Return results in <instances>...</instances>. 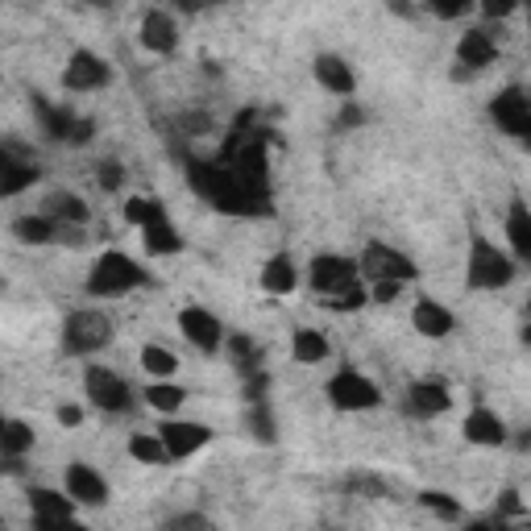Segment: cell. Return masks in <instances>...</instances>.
Here are the masks:
<instances>
[{"mask_svg":"<svg viewBox=\"0 0 531 531\" xmlns=\"http://www.w3.org/2000/svg\"><path fill=\"white\" fill-rule=\"evenodd\" d=\"M519 262L511 249H498L486 233L469 237V258H465V283L473 291H502L515 278Z\"/></svg>","mask_w":531,"mask_h":531,"instance_id":"6da1fadb","label":"cell"},{"mask_svg":"<svg viewBox=\"0 0 531 531\" xmlns=\"http://www.w3.org/2000/svg\"><path fill=\"white\" fill-rule=\"evenodd\" d=\"M146 283H150V270L142 262H133L129 254H121V249L100 254L88 270V295L92 299H117V295H129Z\"/></svg>","mask_w":531,"mask_h":531,"instance_id":"7a4b0ae2","label":"cell"},{"mask_svg":"<svg viewBox=\"0 0 531 531\" xmlns=\"http://www.w3.org/2000/svg\"><path fill=\"white\" fill-rule=\"evenodd\" d=\"M113 345V320L96 307H79L63 320V349L71 357H96Z\"/></svg>","mask_w":531,"mask_h":531,"instance_id":"3957f363","label":"cell"},{"mask_svg":"<svg viewBox=\"0 0 531 531\" xmlns=\"http://www.w3.org/2000/svg\"><path fill=\"white\" fill-rule=\"evenodd\" d=\"M83 390H88L92 407H100L104 415H125L133 407L129 382L117 370H108V366H88V370H83Z\"/></svg>","mask_w":531,"mask_h":531,"instance_id":"277c9868","label":"cell"},{"mask_svg":"<svg viewBox=\"0 0 531 531\" xmlns=\"http://www.w3.org/2000/svg\"><path fill=\"white\" fill-rule=\"evenodd\" d=\"M490 117L494 125L515 137V142H523L531 150V92L523 88H502L494 100H490Z\"/></svg>","mask_w":531,"mask_h":531,"instance_id":"5b68a950","label":"cell"},{"mask_svg":"<svg viewBox=\"0 0 531 531\" xmlns=\"http://www.w3.org/2000/svg\"><path fill=\"white\" fill-rule=\"evenodd\" d=\"M328 399H332V407H341V411H374L382 403V390L366 374L337 370L328 378Z\"/></svg>","mask_w":531,"mask_h":531,"instance_id":"8992f818","label":"cell"},{"mask_svg":"<svg viewBox=\"0 0 531 531\" xmlns=\"http://www.w3.org/2000/svg\"><path fill=\"white\" fill-rule=\"evenodd\" d=\"M307 283H312V291L320 299H328V295L361 283V262H353L345 254H320V258H312V266H307Z\"/></svg>","mask_w":531,"mask_h":531,"instance_id":"52a82bcc","label":"cell"},{"mask_svg":"<svg viewBox=\"0 0 531 531\" xmlns=\"http://www.w3.org/2000/svg\"><path fill=\"white\" fill-rule=\"evenodd\" d=\"M361 262V278L366 283H378V278H395V283H411V278L419 274L415 262L407 254H399L395 245H382V241H370L366 254L357 258Z\"/></svg>","mask_w":531,"mask_h":531,"instance_id":"ba28073f","label":"cell"},{"mask_svg":"<svg viewBox=\"0 0 531 531\" xmlns=\"http://www.w3.org/2000/svg\"><path fill=\"white\" fill-rule=\"evenodd\" d=\"M179 332L187 337V345H195L200 353H220V349H225V341H229L225 324H220L208 307H200V303H191V307H183V312H179Z\"/></svg>","mask_w":531,"mask_h":531,"instance_id":"9c48e42d","label":"cell"},{"mask_svg":"<svg viewBox=\"0 0 531 531\" xmlns=\"http://www.w3.org/2000/svg\"><path fill=\"white\" fill-rule=\"evenodd\" d=\"M158 436L166 440V449H171L175 461H187V457H195L200 449L212 444V428L208 424H195V419H179V415H162Z\"/></svg>","mask_w":531,"mask_h":531,"instance_id":"30bf717a","label":"cell"},{"mask_svg":"<svg viewBox=\"0 0 531 531\" xmlns=\"http://www.w3.org/2000/svg\"><path fill=\"white\" fill-rule=\"evenodd\" d=\"M108 79H113V67H108V59H100L96 50H75L63 67L67 92H100V88H108Z\"/></svg>","mask_w":531,"mask_h":531,"instance_id":"8fae6325","label":"cell"},{"mask_svg":"<svg viewBox=\"0 0 531 531\" xmlns=\"http://www.w3.org/2000/svg\"><path fill=\"white\" fill-rule=\"evenodd\" d=\"M38 175H42V166L34 162V154H21L13 142H5V150H0V195L13 200L25 187H34Z\"/></svg>","mask_w":531,"mask_h":531,"instance_id":"7c38bea8","label":"cell"},{"mask_svg":"<svg viewBox=\"0 0 531 531\" xmlns=\"http://www.w3.org/2000/svg\"><path fill=\"white\" fill-rule=\"evenodd\" d=\"M75 507H79V502L67 490H46V486H34L30 490L34 527H71L75 523Z\"/></svg>","mask_w":531,"mask_h":531,"instance_id":"4fadbf2b","label":"cell"},{"mask_svg":"<svg viewBox=\"0 0 531 531\" xmlns=\"http://www.w3.org/2000/svg\"><path fill=\"white\" fill-rule=\"evenodd\" d=\"M453 407V395H449V386L436 382V378H419L407 386V399H403V411L411 419H432V415H444Z\"/></svg>","mask_w":531,"mask_h":531,"instance_id":"5bb4252c","label":"cell"},{"mask_svg":"<svg viewBox=\"0 0 531 531\" xmlns=\"http://www.w3.org/2000/svg\"><path fill=\"white\" fill-rule=\"evenodd\" d=\"M63 490L79 502V507H104V502H108V482L100 478V469L83 465V461H71V465H67Z\"/></svg>","mask_w":531,"mask_h":531,"instance_id":"9a60e30c","label":"cell"},{"mask_svg":"<svg viewBox=\"0 0 531 531\" xmlns=\"http://www.w3.org/2000/svg\"><path fill=\"white\" fill-rule=\"evenodd\" d=\"M461 432H465L469 444H478V449H498V444H507V440H511L507 419H502L498 411H490V407H473V411L465 415Z\"/></svg>","mask_w":531,"mask_h":531,"instance_id":"2e32d148","label":"cell"},{"mask_svg":"<svg viewBox=\"0 0 531 531\" xmlns=\"http://www.w3.org/2000/svg\"><path fill=\"white\" fill-rule=\"evenodd\" d=\"M411 324H415L419 337H428V341H444V337H453L457 316H453L444 303H436V299H419V303L411 307Z\"/></svg>","mask_w":531,"mask_h":531,"instance_id":"e0dca14e","label":"cell"},{"mask_svg":"<svg viewBox=\"0 0 531 531\" xmlns=\"http://www.w3.org/2000/svg\"><path fill=\"white\" fill-rule=\"evenodd\" d=\"M137 38H142V46L150 54H171L179 46V25H175V17L166 13V9H150L142 17V30H137Z\"/></svg>","mask_w":531,"mask_h":531,"instance_id":"ac0fdd59","label":"cell"},{"mask_svg":"<svg viewBox=\"0 0 531 531\" xmlns=\"http://www.w3.org/2000/svg\"><path fill=\"white\" fill-rule=\"evenodd\" d=\"M494 59H498V42H494L490 30H465L461 34V42H457V63L465 67V75L486 71Z\"/></svg>","mask_w":531,"mask_h":531,"instance_id":"d6986e66","label":"cell"},{"mask_svg":"<svg viewBox=\"0 0 531 531\" xmlns=\"http://www.w3.org/2000/svg\"><path fill=\"white\" fill-rule=\"evenodd\" d=\"M312 71H316V83H320L324 92H332V96L349 100L357 92V75H353V67L341 59V54H320Z\"/></svg>","mask_w":531,"mask_h":531,"instance_id":"ffe728a7","label":"cell"},{"mask_svg":"<svg viewBox=\"0 0 531 531\" xmlns=\"http://www.w3.org/2000/svg\"><path fill=\"white\" fill-rule=\"evenodd\" d=\"M507 241H511V254L519 266H531V208L523 200H511L507 212Z\"/></svg>","mask_w":531,"mask_h":531,"instance_id":"44dd1931","label":"cell"},{"mask_svg":"<svg viewBox=\"0 0 531 531\" xmlns=\"http://www.w3.org/2000/svg\"><path fill=\"white\" fill-rule=\"evenodd\" d=\"M142 249L150 258H175L183 254V233L171 225V216H162L150 229H142Z\"/></svg>","mask_w":531,"mask_h":531,"instance_id":"7402d4cb","label":"cell"},{"mask_svg":"<svg viewBox=\"0 0 531 531\" xmlns=\"http://www.w3.org/2000/svg\"><path fill=\"white\" fill-rule=\"evenodd\" d=\"M299 287V266L291 254H274L262 266V291L266 295H291Z\"/></svg>","mask_w":531,"mask_h":531,"instance_id":"603a6c76","label":"cell"},{"mask_svg":"<svg viewBox=\"0 0 531 531\" xmlns=\"http://www.w3.org/2000/svg\"><path fill=\"white\" fill-rule=\"evenodd\" d=\"M142 399H146V407L158 411V415H179V407L187 403V390H183L175 378H154V382L142 390Z\"/></svg>","mask_w":531,"mask_h":531,"instance_id":"cb8c5ba5","label":"cell"},{"mask_svg":"<svg viewBox=\"0 0 531 531\" xmlns=\"http://www.w3.org/2000/svg\"><path fill=\"white\" fill-rule=\"evenodd\" d=\"M42 212H50L54 220H59V229H63V225H79V229H83V225L92 220V208L83 204L75 191H50V200H46Z\"/></svg>","mask_w":531,"mask_h":531,"instance_id":"d4e9b609","label":"cell"},{"mask_svg":"<svg viewBox=\"0 0 531 531\" xmlns=\"http://www.w3.org/2000/svg\"><path fill=\"white\" fill-rule=\"evenodd\" d=\"M13 237H17L21 245H50L54 237H59V220H54L50 212L21 216V220H13Z\"/></svg>","mask_w":531,"mask_h":531,"instance_id":"484cf974","label":"cell"},{"mask_svg":"<svg viewBox=\"0 0 531 531\" xmlns=\"http://www.w3.org/2000/svg\"><path fill=\"white\" fill-rule=\"evenodd\" d=\"M291 353H295L299 366H320V361H328L332 345H328V337L320 328H299L291 337Z\"/></svg>","mask_w":531,"mask_h":531,"instance_id":"4316f807","label":"cell"},{"mask_svg":"<svg viewBox=\"0 0 531 531\" xmlns=\"http://www.w3.org/2000/svg\"><path fill=\"white\" fill-rule=\"evenodd\" d=\"M129 457L137 465H171L175 461L171 449H166V440L158 436V428L154 432H133L129 436Z\"/></svg>","mask_w":531,"mask_h":531,"instance_id":"83f0119b","label":"cell"},{"mask_svg":"<svg viewBox=\"0 0 531 531\" xmlns=\"http://www.w3.org/2000/svg\"><path fill=\"white\" fill-rule=\"evenodd\" d=\"M225 353H229V361L237 366L241 378L266 370V366H262V349H258V341H254V337H245V332H233V337L225 341Z\"/></svg>","mask_w":531,"mask_h":531,"instance_id":"f1b7e54d","label":"cell"},{"mask_svg":"<svg viewBox=\"0 0 531 531\" xmlns=\"http://www.w3.org/2000/svg\"><path fill=\"white\" fill-rule=\"evenodd\" d=\"M30 449H34V424L5 419V428H0V457H25Z\"/></svg>","mask_w":531,"mask_h":531,"instance_id":"f546056e","label":"cell"},{"mask_svg":"<svg viewBox=\"0 0 531 531\" xmlns=\"http://www.w3.org/2000/svg\"><path fill=\"white\" fill-rule=\"evenodd\" d=\"M245 428H249V436L262 440V444H274L278 440V424H274V411L266 407V399L245 407Z\"/></svg>","mask_w":531,"mask_h":531,"instance_id":"4dcf8cb0","label":"cell"},{"mask_svg":"<svg viewBox=\"0 0 531 531\" xmlns=\"http://www.w3.org/2000/svg\"><path fill=\"white\" fill-rule=\"evenodd\" d=\"M162 216H166V208L154 200V195H129V200H125V220L137 225V229H150L154 220H162Z\"/></svg>","mask_w":531,"mask_h":531,"instance_id":"1f68e13d","label":"cell"},{"mask_svg":"<svg viewBox=\"0 0 531 531\" xmlns=\"http://www.w3.org/2000/svg\"><path fill=\"white\" fill-rule=\"evenodd\" d=\"M142 370L150 378H175L179 374V357L166 349V345H146L142 349Z\"/></svg>","mask_w":531,"mask_h":531,"instance_id":"d6a6232c","label":"cell"},{"mask_svg":"<svg viewBox=\"0 0 531 531\" xmlns=\"http://www.w3.org/2000/svg\"><path fill=\"white\" fill-rule=\"evenodd\" d=\"M419 507H424V511H432V515H440V519H461L465 511H461V502L453 498V494H444V490H424V494H419Z\"/></svg>","mask_w":531,"mask_h":531,"instance_id":"836d02e7","label":"cell"},{"mask_svg":"<svg viewBox=\"0 0 531 531\" xmlns=\"http://www.w3.org/2000/svg\"><path fill=\"white\" fill-rule=\"evenodd\" d=\"M424 9H428L432 17H440V21H457V17H465L469 9H478V0H424Z\"/></svg>","mask_w":531,"mask_h":531,"instance_id":"e575fe53","label":"cell"},{"mask_svg":"<svg viewBox=\"0 0 531 531\" xmlns=\"http://www.w3.org/2000/svg\"><path fill=\"white\" fill-rule=\"evenodd\" d=\"M96 183H100L104 191H121V183H125V166H121L117 158H104V162L96 166Z\"/></svg>","mask_w":531,"mask_h":531,"instance_id":"d590c367","label":"cell"},{"mask_svg":"<svg viewBox=\"0 0 531 531\" xmlns=\"http://www.w3.org/2000/svg\"><path fill=\"white\" fill-rule=\"evenodd\" d=\"M478 9L486 21H507L519 9V0H478Z\"/></svg>","mask_w":531,"mask_h":531,"instance_id":"8d00e7d4","label":"cell"},{"mask_svg":"<svg viewBox=\"0 0 531 531\" xmlns=\"http://www.w3.org/2000/svg\"><path fill=\"white\" fill-rule=\"evenodd\" d=\"M407 283H395V278H378V283H370V299L374 303H395L403 295Z\"/></svg>","mask_w":531,"mask_h":531,"instance_id":"74e56055","label":"cell"},{"mask_svg":"<svg viewBox=\"0 0 531 531\" xmlns=\"http://www.w3.org/2000/svg\"><path fill=\"white\" fill-rule=\"evenodd\" d=\"M366 125V108H361L357 100H341V117H337V129H357Z\"/></svg>","mask_w":531,"mask_h":531,"instance_id":"f35d334b","label":"cell"},{"mask_svg":"<svg viewBox=\"0 0 531 531\" xmlns=\"http://www.w3.org/2000/svg\"><path fill=\"white\" fill-rule=\"evenodd\" d=\"M166 527H212V519L200 515V511H191V515H171V519H166Z\"/></svg>","mask_w":531,"mask_h":531,"instance_id":"ab89813d","label":"cell"},{"mask_svg":"<svg viewBox=\"0 0 531 531\" xmlns=\"http://www.w3.org/2000/svg\"><path fill=\"white\" fill-rule=\"evenodd\" d=\"M59 424H63V428H79V424H83V411H79V407H71V403H67V407H59Z\"/></svg>","mask_w":531,"mask_h":531,"instance_id":"60d3db41","label":"cell"},{"mask_svg":"<svg viewBox=\"0 0 531 531\" xmlns=\"http://www.w3.org/2000/svg\"><path fill=\"white\" fill-rule=\"evenodd\" d=\"M208 5H216V0H179V9H187V13H195V9H208Z\"/></svg>","mask_w":531,"mask_h":531,"instance_id":"b9f144b4","label":"cell"},{"mask_svg":"<svg viewBox=\"0 0 531 531\" xmlns=\"http://www.w3.org/2000/svg\"><path fill=\"white\" fill-rule=\"evenodd\" d=\"M390 13H399V17H411L415 9L407 5V0H390Z\"/></svg>","mask_w":531,"mask_h":531,"instance_id":"7bdbcfd3","label":"cell"},{"mask_svg":"<svg viewBox=\"0 0 531 531\" xmlns=\"http://www.w3.org/2000/svg\"><path fill=\"white\" fill-rule=\"evenodd\" d=\"M88 5H100V9H108V5H117V0H88Z\"/></svg>","mask_w":531,"mask_h":531,"instance_id":"ee69618b","label":"cell"},{"mask_svg":"<svg viewBox=\"0 0 531 531\" xmlns=\"http://www.w3.org/2000/svg\"><path fill=\"white\" fill-rule=\"evenodd\" d=\"M519 341H523V345H531V324L523 328V337H519Z\"/></svg>","mask_w":531,"mask_h":531,"instance_id":"f6af8a7d","label":"cell"},{"mask_svg":"<svg viewBox=\"0 0 531 531\" xmlns=\"http://www.w3.org/2000/svg\"><path fill=\"white\" fill-rule=\"evenodd\" d=\"M527 312H531V299H527Z\"/></svg>","mask_w":531,"mask_h":531,"instance_id":"bcb514c9","label":"cell"}]
</instances>
